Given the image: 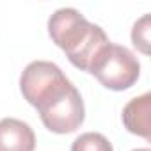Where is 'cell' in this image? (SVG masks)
I'll return each instance as SVG.
<instances>
[{"instance_id":"obj_5","label":"cell","mask_w":151,"mask_h":151,"mask_svg":"<svg viewBox=\"0 0 151 151\" xmlns=\"http://www.w3.org/2000/svg\"><path fill=\"white\" fill-rule=\"evenodd\" d=\"M36 135L20 119L4 117L0 121V151H34Z\"/></svg>"},{"instance_id":"obj_1","label":"cell","mask_w":151,"mask_h":151,"mask_svg":"<svg viewBox=\"0 0 151 151\" xmlns=\"http://www.w3.org/2000/svg\"><path fill=\"white\" fill-rule=\"evenodd\" d=\"M52 41L66 52L69 62L89 73L100 53L110 45L105 30L91 23L80 11L73 7L57 9L48 20Z\"/></svg>"},{"instance_id":"obj_2","label":"cell","mask_w":151,"mask_h":151,"mask_svg":"<svg viewBox=\"0 0 151 151\" xmlns=\"http://www.w3.org/2000/svg\"><path fill=\"white\" fill-rule=\"evenodd\" d=\"M89 73L94 75L103 87L124 91L139 80L140 64L126 46L110 43L94 60Z\"/></svg>"},{"instance_id":"obj_4","label":"cell","mask_w":151,"mask_h":151,"mask_svg":"<svg viewBox=\"0 0 151 151\" xmlns=\"http://www.w3.org/2000/svg\"><path fill=\"white\" fill-rule=\"evenodd\" d=\"M43 124L53 133H71L86 119V107L78 89L73 84L37 107Z\"/></svg>"},{"instance_id":"obj_8","label":"cell","mask_w":151,"mask_h":151,"mask_svg":"<svg viewBox=\"0 0 151 151\" xmlns=\"http://www.w3.org/2000/svg\"><path fill=\"white\" fill-rule=\"evenodd\" d=\"M132 41L142 53H149V14H144L135 22L132 29Z\"/></svg>"},{"instance_id":"obj_9","label":"cell","mask_w":151,"mask_h":151,"mask_svg":"<svg viewBox=\"0 0 151 151\" xmlns=\"http://www.w3.org/2000/svg\"><path fill=\"white\" fill-rule=\"evenodd\" d=\"M132 151H151L149 147H139V149H132Z\"/></svg>"},{"instance_id":"obj_6","label":"cell","mask_w":151,"mask_h":151,"mask_svg":"<svg viewBox=\"0 0 151 151\" xmlns=\"http://www.w3.org/2000/svg\"><path fill=\"white\" fill-rule=\"evenodd\" d=\"M124 128L146 140L151 139V94L144 93L139 98L130 100L123 109Z\"/></svg>"},{"instance_id":"obj_3","label":"cell","mask_w":151,"mask_h":151,"mask_svg":"<svg viewBox=\"0 0 151 151\" xmlns=\"http://www.w3.org/2000/svg\"><path fill=\"white\" fill-rule=\"evenodd\" d=\"M71 82L62 73V69L48 60H34L30 62L20 77V89L23 98L32 107H41L50 98L57 96L64 89H68Z\"/></svg>"},{"instance_id":"obj_7","label":"cell","mask_w":151,"mask_h":151,"mask_svg":"<svg viewBox=\"0 0 151 151\" xmlns=\"http://www.w3.org/2000/svg\"><path fill=\"white\" fill-rule=\"evenodd\" d=\"M71 151H114V147L103 133L87 132L73 140Z\"/></svg>"}]
</instances>
